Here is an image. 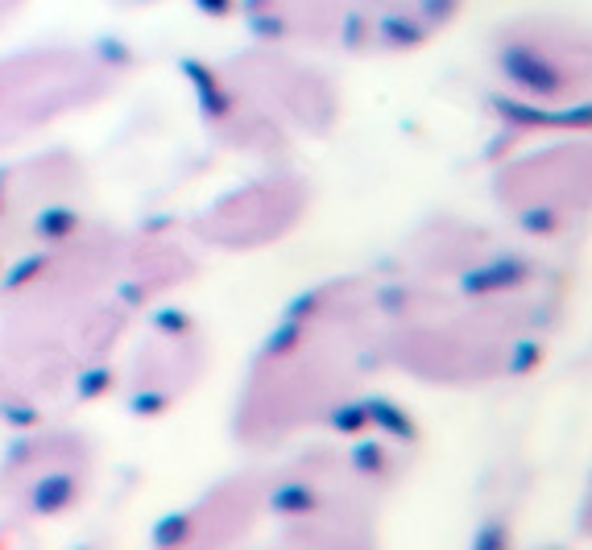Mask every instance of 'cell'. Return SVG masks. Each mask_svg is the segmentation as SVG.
<instances>
[{"label":"cell","mask_w":592,"mask_h":550,"mask_svg":"<svg viewBox=\"0 0 592 550\" xmlns=\"http://www.w3.org/2000/svg\"><path fill=\"white\" fill-rule=\"evenodd\" d=\"M21 5H26V0H0V25H5V21H13L17 17V9Z\"/></svg>","instance_id":"obj_1"}]
</instances>
